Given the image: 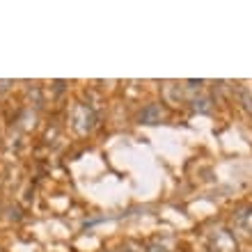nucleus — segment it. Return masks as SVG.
<instances>
[{"label":"nucleus","mask_w":252,"mask_h":252,"mask_svg":"<svg viewBox=\"0 0 252 252\" xmlns=\"http://www.w3.org/2000/svg\"><path fill=\"white\" fill-rule=\"evenodd\" d=\"M71 124L80 135H87V133H92L94 126H96V115H94V110L87 106V103H78L71 113Z\"/></svg>","instance_id":"f257e3e1"},{"label":"nucleus","mask_w":252,"mask_h":252,"mask_svg":"<svg viewBox=\"0 0 252 252\" xmlns=\"http://www.w3.org/2000/svg\"><path fill=\"white\" fill-rule=\"evenodd\" d=\"M211 250L213 252H239V241L234 239L232 232L216 229L211 234Z\"/></svg>","instance_id":"f03ea898"},{"label":"nucleus","mask_w":252,"mask_h":252,"mask_svg":"<svg viewBox=\"0 0 252 252\" xmlns=\"http://www.w3.org/2000/svg\"><path fill=\"white\" fill-rule=\"evenodd\" d=\"M140 124H160V122L165 120V108L160 106V103H149L147 108H142V113H140Z\"/></svg>","instance_id":"7ed1b4c3"},{"label":"nucleus","mask_w":252,"mask_h":252,"mask_svg":"<svg viewBox=\"0 0 252 252\" xmlns=\"http://www.w3.org/2000/svg\"><path fill=\"white\" fill-rule=\"evenodd\" d=\"M117 252H145V250H142V246H138L135 241H124Z\"/></svg>","instance_id":"20e7f679"},{"label":"nucleus","mask_w":252,"mask_h":252,"mask_svg":"<svg viewBox=\"0 0 252 252\" xmlns=\"http://www.w3.org/2000/svg\"><path fill=\"white\" fill-rule=\"evenodd\" d=\"M192 108H195V110H199V113H209V110H211V101L206 99H195V103H192Z\"/></svg>","instance_id":"39448f33"},{"label":"nucleus","mask_w":252,"mask_h":252,"mask_svg":"<svg viewBox=\"0 0 252 252\" xmlns=\"http://www.w3.org/2000/svg\"><path fill=\"white\" fill-rule=\"evenodd\" d=\"M239 96L243 99V106H246L248 110H252V99L248 96V90H243V87H241V90H239Z\"/></svg>","instance_id":"423d86ee"},{"label":"nucleus","mask_w":252,"mask_h":252,"mask_svg":"<svg viewBox=\"0 0 252 252\" xmlns=\"http://www.w3.org/2000/svg\"><path fill=\"white\" fill-rule=\"evenodd\" d=\"M145 252H167V250H165V248H163V246H149Z\"/></svg>","instance_id":"0eeeda50"},{"label":"nucleus","mask_w":252,"mask_h":252,"mask_svg":"<svg viewBox=\"0 0 252 252\" xmlns=\"http://www.w3.org/2000/svg\"><path fill=\"white\" fill-rule=\"evenodd\" d=\"M9 85H12V80H0V90H7Z\"/></svg>","instance_id":"6e6552de"}]
</instances>
